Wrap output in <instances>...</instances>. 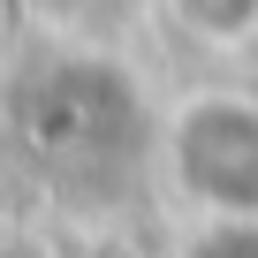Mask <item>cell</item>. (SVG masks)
<instances>
[{
	"label": "cell",
	"instance_id": "6da1fadb",
	"mask_svg": "<svg viewBox=\"0 0 258 258\" xmlns=\"http://www.w3.org/2000/svg\"><path fill=\"white\" fill-rule=\"evenodd\" d=\"M167 182L198 220H258V99L250 91H190L167 129Z\"/></svg>",
	"mask_w": 258,
	"mask_h": 258
},
{
	"label": "cell",
	"instance_id": "7a4b0ae2",
	"mask_svg": "<svg viewBox=\"0 0 258 258\" xmlns=\"http://www.w3.org/2000/svg\"><path fill=\"white\" fill-rule=\"evenodd\" d=\"M160 16L205 53H235L258 38V0H160Z\"/></svg>",
	"mask_w": 258,
	"mask_h": 258
},
{
	"label": "cell",
	"instance_id": "3957f363",
	"mask_svg": "<svg viewBox=\"0 0 258 258\" xmlns=\"http://www.w3.org/2000/svg\"><path fill=\"white\" fill-rule=\"evenodd\" d=\"M182 258H258V220H198Z\"/></svg>",
	"mask_w": 258,
	"mask_h": 258
}]
</instances>
